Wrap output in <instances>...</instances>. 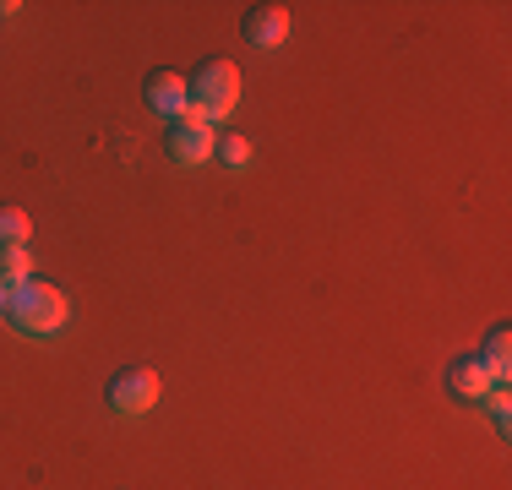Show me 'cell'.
<instances>
[{
	"label": "cell",
	"instance_id": "9c48e42d",
	"mask_svg": "<svg viewBox=\"0 0 512 490\" xmlns=\"http://www.w3.org/2000/svg\"><path fill=\"white\" fill-rule=\"evenodd\" d=\"M0 284H6V289L33 284V256H28V245H0Z\"/></svg>",
	"mask_w": 512,
	"mask_h": 490
},
{
	"label": "cell",
	"instance_id": "8fae6325",
	"mask_svg": "<svg viewBox=\"0 0 512 490\" xmlns=\"http://www.w3.org/2000/svg\"><path fill=\"white\" fill-rule=\"evenodd\" d=\"M218 158H224L229 169H246L251 164V142L240 137V131H224V137H218V147H213Z\"/></svg>",
	"mask_w": 512,
	"mask_h": 490
},
{
	"label": "cell",
	"instance_id": "5b68a950",
	"mask_svg": "<svg viewBox=\"0 0 512 490\" xmlns=\"http://www.w3.org/2000/svg\"><path fill=\"white\" fill-rule=\"evenodd\" d=\"M142 98H148V109H158V115H169V120L191 109V88H186V77H180L175 66H158L148 77V88H142Z\"/></svg>",
	"mask_w": 512,
	"mask_h": 490
},
{
	"label": "cell",
	"instance_id": "277c9868",
	"mask_svg": "<svg viewBox=\"0 0 512 490\" xmlns=\"http://www.w3.org/2000/svg\"><path fill=\"white\" fill-rule=\"evenodd\" d=\"M158 403V371L148 365H126L109 376V409L115 414H148Z\"/></svg>",
	"mask_w": 512,
	"mask_h": 490
},
{
	"label": "cell",
	"instance_id": "30bf717a",
	"mask_svg": "<svg viewBox=\"0 0 512 490\" xmlns=\"http://www.w3.org/2000/svg\"><path fill=\"white\" fill-rule=\"evenodd\" d=\"M28 229H33L28 207H17V202H0V245H28Z\"/></svg>",
	"mask_w": 512,
	"mask_h": 490
},
{
	"label": "cell",
	"instance_id": "7c38bea8",
	"mask_svg": "<svg viewBox=\"0 0 512 490\" xmlns=\"http://www.w3.org/2000/svg\"><path fill=\"white\" fill-rule=\"evenodd\" d=\"M6 300H11V289H6V284H0V316H6Z\"/></svg>",
	"mask_w": 512,
	"mask_h": 490
},
{
	"label": "cell",
	"instance_id": "ba28073f",
	"mask_svg": "<svg viewBox=\"0 0 512 490\" xmlns=\"http://www.w3.org/2000/svg\"><path fill=\"white\" fill-rule=\"evenodd\" d=\"M480 360H485V371H491L496 387H502L507 376H512V333H507V327H491V333H485Z\"/></svg>",
	"mask_w": 512,
	"mask_h": 490
},
{
	"label": "cell",
	"instance_id": "3957f363",
	"mask_svg": "<svg viewBox=\"0 0 512 490\" xmlns=\"http://www.w3.org/2000/svg\"><path fill=\"white\" fill-rule=\"evenodd\" d=\"M213 147H218V131H213L207 115L186 109V115L169 120V158H175V164H207Z\"/></svg>",
	"mask_w": 512,
	"mask_h": 490
},
{
	"label": "cell",
	"instance_id": "8992f818",
	"mask_svg": "<svg viewBox=\"0 0 512 490\" xmlns=\"http://www.w3.org/2000/svg\"><path fill=\"white\" fill-rule=\"evenodd\" d=\"M442 382H447V392H453V398H469V403H485V392L496 387L480 354H458V360L447 365V376H442Z\"/></svg>",
	"mask_w": 512,
	"mask_h": 490
},
{
	"label": "cell",
	"instance_id": "52a82bcc",
	"mask_svg": "<svg viewBox=\"0 0 512 490\" xmlns=\"http://www.w3.org/2000/svg\"><path fill=\"white\" fill-rule=\"evenodd\" d=\"M240 33H246V44H256V49H278L289 39V11L284 6H251L246 22H240Z\"/></svg>",
	"mask_w": 512,
	"mask_h": 490
},
{
	"label": "cell",
	"instance_id": "7a4b0ae2",
	"mask_svg": "<svg viewBox=\"0 0 512 490\" xmlns=\"http://www.w3.org/2000/svg\"><path fill=\"white\" fill-rule=\"evenodd\" d=\"M186 88H191V109H197V115L224 120L229 109L240 104V71L229 66V60H202L186 77Z\"/></svg>",
	"mask_w": 512,
	"mask_h": 490
},
{
	"label": "cell",
	"instance_id": "6da1fadb",
	"mask_svg": "<svg viewBox=\"0 0 512 490\" xmlns=\"http://www.w3.org/2000/svg\"><path fill=\"white\" fill-rule=\"evenodd\" d=\"M6 316H11V327L17 333H28V338H50L66 327V294H60L55 284H22V289H11V300H6Z\"/></svg>",
	"mask_w": 512,
	"mask_h": 490
}]
</instances>
